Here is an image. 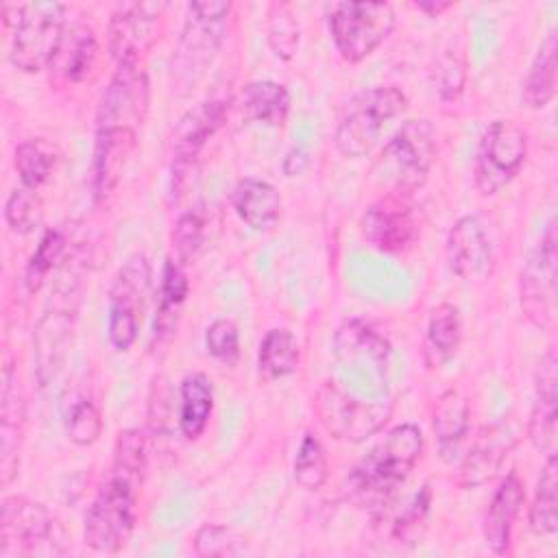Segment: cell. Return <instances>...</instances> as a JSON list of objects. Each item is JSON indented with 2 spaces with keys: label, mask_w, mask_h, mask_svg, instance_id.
<instances>
[{
  "label": "cell",
  "mask_w": 558,
  "mask_h": 558,
  "mask_svg": "<svg viewBox=\"0 0 558 558\" xmlns=\"http://www.w3.org/2000/svg\"><path fill=\"white\" fill-rule=\"evenodd\" d=\"M146 469V440L140 429L118 434L113 462L85 514L83 541L100 554H116L137 521V495Z\"/></svg>",
  "instance_id": "obj_1"
},
{
  "label": "cell",
  "mask_w": 558,
  "mask_h": 558,
  "mask_svg": "<svg viewBox=\"0 0 558 558\" xmlns=\"http://www.w3.org/2000/svg\"><path fill=\"white\" fill-rule=\"evenodd\" d=\"M85 262L81 251H74L63 259L48 305L35 325L33 368L39 386H48L63 366L81 303Z\"/></svg>",
  "instance_id": "obj_2"
},
{
  "label": "cell",
  "mask_w": 558,
  "mask_h": 558,
  "mask_svg": "<svg viewBox=\"0 0 558 558\" xmlns=\"http://www.w3.org/2000/svg\"><path fill=\"white\" fill-rule=\"evenodd\" d=\"M423 451V434L414 423L392 427L349 473V497L362 506H379L412 473Z\"/></svg>",
  "instance_id": "obj_3"
},
{
  "label": "cell",
  "mask_w": 558,
  "mask_h": 558,
  "mask_svg": "<svg viewBox=\"0 0 558 558\" xmlns=\"http://www.w3.org/2000/svg\"><path fill=\"white\" fill-rule=\"evenodd\" d=\"M4 26L11 35V63L26 72H39L50 65L65 33V4L61 2H22L2 4Z\"/></svg>",
  "instance_id": "obj_4"
},
{
  "label": "cell",
  "mask_w": 558,
  "mask_h": 558,
  "mask_svg": "<svg viewBox=\"0 0 558 558\" xmlns=\"http://www.w3.org/2000/svg\"><path fill=\"white\" fill-rule=\"evenodd\" d=\"M405 94L395 85H377L351 96L333 131V144L344 157L366 155L379 140L386 124L403 113Z\"/></svg>",
  "instance_id": "obj_5"
},
{
  "label": "cell",
  "mask_w": 558,
  "mask_h": 558,
  "mask_svg": "<svg viewBox=\"0 0 558 558\" xmlns=\"http://www.w3.org/2000/svg\"><path fill=\"white\" fill-rule=\"evenodd\" d=\"M65 551V532L59 519L39 501L22 495L2 501L0 556H59Z\"/></svg>",
  "instance_id": "obj_6"
},
{
  "label": "cell",
  "mask_w": 558,
  "mask_h": 558,
  "mask_svg": "<svg viewBox=\"0 0 558 558\" xmlns=\"http://www.w3.org/2000/svg\"><path fill=\"white\" fill-rule=\"evenodd\" d=\"M436 159V133L427 120H408L381 148L375 172L395 194L418 190Z\"/></svg>",
  "instance_id": "obj_7"
},
{
  "label": "cell",
  "mask_w": 558,
  "mask_h": 558,
  "mask_svg": "<svg viewBox=\"0 0 558 558\" xmlns=\"http://www.w3.org/2000/svg\"><path fill=\"white\" fill-rule=\"evenodd\" d=\"M395 20V11L388 2L368 0L336 2L327 15L331 41L349 63L373 54L392 33Z\"/></svg>",
  "instance_id": "obj_8"
},
{
  "label": "cell",
  "mask_w": 558,
  "mask_h": 558,
  "mask_svg": "<svg viewBox=\"0 0 558 558\" xmlns=\"http://www.w3.org/2000/svg\"><path fill=\"white\" fill-rule=\"evenodd\" d=\"M527 155L525 131L514 120H495L480 137L473 181L480 194L493 196L521 170Z\"/></svg>",
  "instance_id": "obj_9"
},
{
  "label": "cell",
  "mask_w": 558,
  "mask_h": 558,
  "mask_svg": "<svg viewBox=\"0 0 558 558\" xmlns=\"http://www.w3.org/2000/svg\"><path fill=\"white\" fill-rule=\"evenodd\" d=\"M150 286V264L146 255H131L116 272L109 288L107 338L116 351H129L137 340L142 310Z\"/></svg>",
  "instance_id": "obj_10"
},
{
  "label": "cell",
  "mask_w": 558,
  "mask_h": 558,
  "mask_svg": "<svg viewBox=\"0 0 558 558\" xmlns=\"http://www.w3.org/2000/svg\"><path fill=\"white\" fill-rule=\"evenodd\" d=\"M314 412L333 438L360 442L386 425L392 405L390 401L355 399L333 384H323L314 399Z\"/></svg>",
  "instance_id": "obj_11"
},
{
  "label": "cell",
  "mask_w": 558,
  "mask_h": 558,
  "mask_svg": "<svg viewBox=\"0 0 558 558\" xmlns=\"http://www.w3.org/2000/svg\"><path fill=\"white\" fill-rule=\"evenodd\" d=\"M231 11L229 2L201 0L187 4V17L181 31L172 70L179 81H190L214 59L225 37V22Z\"/></svg>",
  "instance_id": "obj_12"
},
{
  "label": "cell",
  "mask_w": 558,
  "mask_h": 558,
  "mask_svg": "<svg viewBox=\"0 0 558 558\" xmlns=\"http://www.w3.org/2000/svg\"><path fill=\"white\" fill-rule=\"evenodd\" d=\"M556 220L551 218L521 268V310L536 327H549L556 318Z\"/></svg>",
  "instance_id": "obj_13"
},
{
  "label": "cell",
  "mask_w": 558,
  "mask_h": 558,
  "mask_svg": "<svg viewBox=\"0 0 558 558\" xmlns=\"http://www.w3.org/2000/svg\"><path fill=\"white\" fill-rule=\"evenodd\" d=\"M148 109V81L137 63H118L96 111V129H133Z\"/></svg>",
  "instance_id": "obj_14"
},
{
  "label": "cell",
  "mask_w": 558,
  "mask_h": 558,
  "mask_svg": "<svg viewBox=\"0 0 558 558\" xmlns=\"http://www.w3.org/2000/svg\"><path fill=\"white\" fill-rule=\"evenodd\" d=\"M362 235L384 253H403L418 240V222L403 194H388L362 216Z\"/></svg>",
  "instance_id": "obj_15"
},
{
  "label": "cell",
  "mask_w": 558,
  "mask_h": 558,
  "mask_svg": "<svg viewBox=\"0 0 558 558\" xmlns=\"http://www.w3.org/2000/svg\"><path fill=\"white\" fill-rule=\"evenodd\" d=\"M161 4L124 2L109 20V52L118 63H137L157 37V20Z\"/></svg>",
  "instance_id": "obj_16"
},
{
  "label": "cell",
  "mask_w": 558,
  "mask_h": 558,
  "mask_svg": "<svg viewBox=\"0 0 558 558\" xmlns=\"http://www.w3.org/2000/svg\"><path fill=\"white\" fill-rule=\"evenodd\" d=\"M449 268L462 279H482L493 266V246L482 220L473 214L458 218L447 233Z\"/></svg>",
  "instance_id": "obj_17"
},
{
  "label": "cell",
  "mask_w": 558,
  "mask_h": 558,
  "mask_svg": "<svg viewBox=\"0 0 558 558\" xmlns=\"http://www.w3.org/2000/svg\"><path fill=\"white\" fill-rule=\"evenodd\" d=\"M133 129H96L92 150V194L105 201L122 179L129 157L135 148Z\"/></svg>",
  "instance_id": "obj_18"
},
{
  "label": "cell",
  "mask_w": 558,
  "mask_h": 558,
  "mask_svg": "<svg viewBox=\"0 0 558 558\" xmlns=\"http://www.w3.org/2000/svg\"><path fill=\"white\" fill-rule=\"evenodd\" d=\"M225 118L227 105L222 100H205L179 120L172 135V159L177 170L190 168L194 163L205 144L222 126Z\"/></svg>",
  "instance_id": "obj_19"
},
{
  "label": "cell",
  "mask_w": 558,
  "mask_h": 558,
  "mask_svg": "<svg viewBox=\"0 0 558 558\" xmlns=\"http://www.w3.org/2000/svg\"><path fill=\"white\" fill-rule=\"evenodd\" d=\"M512 445L514 438L506 425L482 427L458 469L456 482L462 488H475L488 482L508 458Z\"/></svg>",
  "instance_id": "obj_20"
},
{
  "label": "cell",
  "mask_w": 558,
  "mask_h": 558,
  "mask_svg": "<svg viewBox=\"0 0 558 558\" xmlns=\"http://www.w3.org/2000/svg\"><path fill=\"white\" fill-rule=\"evenodd\" d=\"M0 466L2 484L7 486L17 471V449L24 432V397L13 371V364L7 362L2 368V392H0Z\"/></svg>",
  "instance_id": "obj_21"
},
{
  "label": "cell",
  "mask_w": 558,
  "mask_h": 558,
  "mask_svg": "<svg viewBox=\"0 0 558 558\" xmlns=\"http://www.w3.org/2000/svg\"><path fill=\"white\" fill-rule=\"evenodd\" d=\"M525 501L523 482L512 471L504 477L499 488L495 490L486 514H484V541L495 554H506L512 538L514 521Z\"/></svg>",
  "instance_id": "obj_22"
},
{
  "label": "cell",
  "mask_w": 558,
  "mask_h": 558,
  "mask_svg": "<svg viewBox=\"0 0 558 558\" xmlns=\"http://www.w3.org/2000/svg\"><path fill=\"white\" fill-rule=\"evenodd\" d=\"M558 375H556V355L549 349L541 360L538 379H536V395L530 414L527 434L536 449L554 453L556 442V401H558Z\"/></svg>",
  "instance_id": "obj_23"
},
{
  "label": "cell",
  "mask_w": 558,
  "mask_h": 558,
  "mask_svg": "<svg viewBox=\"0 0 558 558\" xmlns=\"http://www.w3.org/2000/svg\"><path fill=\"white\" fill-rule=\"evenodd\" d=\"M96 54L98 41L94 31L87 24L76 22L65 28L48 68L63 83H81L94 70Z\"/></svg>",
  "instance_id": "obj_24"
},
{
  "label": "cell",
  "mask_w": 558,
  "mask_h": 558,
  "mask_svg": "<svg viewBox=\"0 0 558 558\" xmlns=\"http://www.w3.org/2000/svg\"><path fill=\"white\" fill-rule=\"evenodd\" d=\"M238 218L255 231H268L281 216V194L264 179H240L231 194Z\"/></svg>",
  "instance_id": "obj_25"
},
{
  "label": "cell",
  "mask_w": 558,
  "mask_h": 558,
  "mask_svg": "<svg viewBox=\"0 0 558 558\" xmlns=\"http://www.w3.org/2000/svg\"><path fill=\"white\" fill-rule=\"evenodd\" d=\"M469 432V403L458 390H447L434 405V434L438 453L445 462H453Z\"/></svg>",
  "instance_id": "obj_26"
},
{
  "label": "cell",
  "mask_w": 558,
  "mask_h": 558,
  "mask_svg": "<svg viewBox=\"0 0 558 558\" xmlns=\"http://www.w3.org/2000/svg\"><path fill=\"white\" fill-rule=\"evenodd\" d=\"M214 410V388L207 375L190 373L179 386V429L187 440L198 438Z\"/></svg>",
  "instance_id": "obj_27"
},
{
  "label": "cell",
  "mask_w": 558,
  "mask_h": 558,
  "mask_svg": "<svg viewBox=\"0 0 558 558\" xmlns=\"http://www.w3.org/2000/svg\"><path fill=\"white\" fill-rule=\"evenodd\" d=\"M556 52L558 39L556 31H549L547 37L541 41L534 61L521 85V102L527 109H543L556 94Z\"/></svg>",
  "instance_id": "obj_28"
},
{
  "label": "cell",
  "mask_w": 558,
  "mask_h": 558,
  "mask_svg": "<svg viewBox=\"0 0 558 558\" xmlns=\"http://www.w3.org/2000/svg\"><path fill=\"white\" fill-rule=\"evenodd\" d=\"M240 109L244 118L266 124L281 126L290 111V94L281 83L253 81L244 85L240 94Z\"/></svg>",
  "instance_id": "obj_29"
},
{
  "label": "cell",
  "mask_w": 558,
  "mask_h": 558,
  "mask_svg": "<svg viewBox=\"0 0 558 558\" xmlns=\"http://www.w3.org/2000/svg\"><path fill=\"white\" fill-rule=\"evenodd\" d=\"M187 292H190V283L183 272V264L174 259H166L161 270L157 314H155V340L163 342L166 338L172 336Z\"/></svg>",
  "instance_id": "obj_30"
},
{
  "label": "cell",
  "mask_w": 558,
  "mask_h": 558,
  "mask_svg": "<svg viewBox=\"0 0 558 558\" xmlns=\"http://www.w3.org/2000/svg\"><path fill=\"white\" fill-rule=\"evenodd\" d=\"M462 338V325H460V314L458 307L451 303H440L434 307L429 323H427V333H425V357L429 366H440L453 353L458 351Z\"/></svg>",
  "instance_id": "obj_31"
},
{
  "label": "cell",
  "mask_w": 558,
  "mask_h": 558,
  "mask_svg": "<svg viewBox=\"0 0 558 558\" xmlns=\"http://www.w3.org/2000/svg\"><path fill=\"white\" fill-rule=\"evenodd\" d=\"M59 159H61L59 148L44 137L24 140L15 146V153H13V163L20 174V181L24 187H31V190H37L41 183H46L52 177Z\"/></svg>",
  "instance_id": "obj_32"
},
{
  "label": "cell",
  "mask_w": 558,
  "mask_h": 558,
  "mask_svg": "<svg viewBox=\"0 0 558 558\" xmlns=\"http://www.w3.org/2000/svg\"><path fill=\"white\" fill-rule=\"evenodd\" d=\"M336 357L353 364L357 360H371L381 364L388 355V342L362 320H347L333 338Z\"/></svg>",
  "instance_id": "obj_33"
},
{
  "label": "cell",
  "mask_w": 558,
  "mask_h": 558,
  "mask_svg": "<svg viewBox=\"0 0 558 558\" xmlns=\"http://www.w3.org/2000/svg\"><path fill=\"white\" fill-rule=\"evenodd\" d=\"M299 366V342L290 329L266 331L257 351V368L266 379H281Z\"/></svg>",
  "instance_id": "obj_34"
},
{
  "label": "cell",
  "mask_w": 558,
  "mask_h": 558,
  "mask_svg": "<svg viewBox=\"0 0 558 558\" xmlns=\"http://www.w3.org/2000/svg\"><path fill=\"white\" fill-rule=\"evenodd\" d=\"M558 460L556 453L547 456V462L541 471L536 493L530 506V527L538 536H551L558 530Z\"/></svg>",
  "instance_id": "obj_35"
},
{
  "label": "cell",
  "mask_w": 558,
  "mask_h": 558,
  "mask_svg": "<svg viewBox=\"0 0 558 558\" xmlns=\"http://www.w3.org/2000/svg\"><path fill=\"white\" fill-rule=\"evenodd\" d=\"M63 253H65V235L59 229H48L41 235V240L26 266L24 281L31 292H37L44 286V281L48 279L52 268L63 259Z\"/></svg>",
  "instance_id": "obj_36"
},
{
  "label": "cell",
  "mask_w": 558,
  "mask_h": 558,
  "mask_svg": "<svg viewBox=\"0 0 558 558\" xmlns=\"http://www.w3.org/2000/svg\"><path fill=\"white\" fill-rule=\"evenodd\" d=\"M329 475L327 458L323 451V445L316 436L305 434L299 442L296 456H294V480L305 490H318L325 486Z\"/></svg>",
  "instance_id": "obj_37"
},
{
  "label": "cell",
  "mask_w": 558,
  "mask_h": 558,
  "mask_svg": "<svg viewBox=\"0 0 558 558\" xmlns=\"http://www.w3.org/2000/svg\"><path fill=\"white\" fill-rule=\"evenodd\" d=\"M4 220L15 233H33L44 220V205L37 196V190L15 187L4 201Z\"/></svg>",
  "instance_id": "obj_38"
},
{
  "label": "cell",
  "mask_w": 558,
  "mask_h": 558,
  "mask_svg": "<svg viewBox=\"0 0 558 558\" xmlns=\"http://www.w3.org/2000/svg\"><path fill=\"white\" fill-rule=\"evenodd\" d=\"M65 434L78 447L94 445L100 438L102 416L92 399H78L72 403L65 418Z\"/></svg>",
  "instance_id": "obj_39"
},
{
  "label": "cell",
  "mask_w": 558,
  "mask_h": 558,
  "mask_svg": "<svg viewBox=\"0 0 558 558\" xmlns=\"http://www.w3.org/2000/svg\"><path fill=\"white\" fill-rule=\"evenodd\" d=\"M268 41L275 52L283 59H290L299 46V24L290 4L275 2L268 11Z\"/></svg>",
  "instance_id": "obj_40"
},
{
  "label": "cell",
  "mask_w": 558,
  "mask_h": 558,
  "mask_svg": "<svg viewBox=\"0 0 558 558\" xmlns=\"http://www.w3.org/2000/svg\"><path fill=\"white\" fill-rule=\"evenodd\" d=\"M205 240V218L201 211L190 209L179 216L172 229V246L179 264H190L201 251Z\"/></svg>",
  "instance_id": "obj_41"
},
{
  "label": "cell",
  "mask_w": 558,
  "mask_h": 558,
  "mask_svg": "<svg viewBox=\"0 0 558 558\" xmlns=\"http://www.w3.org/2000/svg\"><path fill=\"white\" fill-rule=\"evenodd\" d=\"M205 349L218 362L231 366L240 357V331L229 318H216L205 329Z\"/></svg>",
  "instance_id": "obj_42"
},
{
  "label": "cell",
  "mask_w": 558,
  "mask_h": 558,
  "mask_svg": "<svg viewBox=\"0 0 558 558\" xmlns=\"http://www.w3.org/2000/svg\"><path fill=\"white\" fill-rule=\"evenodd\" d=\"M235 534L220 523H205L194 534L196 556H229L235 554Z\"/></svg>",
  "instance_id": "obj_43"
},
{
  "label": "cell",
  "mask_w": 558,
  "mask_h": 558,
  "mask_svg": "<svg viewBox=\"0 0 558 558\" xmlns=\"http://www.w3.org/2000/svg\"><path fill=\"white\" fill-rule=\"evenodd\" d=\"M429 504H432V490H429V486H423L421 493L414 495V499L408 504V508L403 510V514L395 523L392 532L399 541H408V538H414L418 534V527L423 525V521L427 517Z\"/></svg>",
  "instance_id": "obj_44"
},
{
  "label": "cell",
  "mask_w": 558,
  "mask_h": 558,
  "mask_svg": "<svg viewBox=\"0 0 558 558\" xmlns=\"http://www.w3.org/2000/svg\"><path fill=\"white\" fill-rule=\"evenodd\" d=\"M449 7H451V2H416V9L425 11V13L432 15V17H436L438 13L447 11Z\"/></svg>",
  "instance_id": "obj_45"
}]
</instances>
